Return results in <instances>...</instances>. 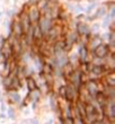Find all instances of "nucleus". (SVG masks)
I'll list each match as a JSON object with an SVG mask.
<instances>
[{
  "label": "nucleus",
  "mask_w": 115,
  "mask_h": 124,
  "mask_svg": "<svg viewBox=\"0 0 115 124\" xmlns=\"http://www.w3.org/2000/svg\"><path fill=\"white\" fill-rule=\"evenodd\" d=\"M84 77H85V75H84V73L80 71V69L76 68L72 71V73L69 76L68 81H69L70 85H72L76 89H79L80 87H81L82 84L85 82V79H84Z\"/></svg>",
  "instance_id": "1"
},
{
  "label": "nucleus",
  "mask_w": 115,
  "mask_h": 124,
  "mask_svg": "<svg viewBox=\"0 0 115 124\" xmlns=\"http://www.w3.org/2000/svg\"><path fill=\"white\" fill-rule=\"evenodd\" d=\"M78 39H79V35L77 34V32L75 30L69 31V32L64 35L63 39H64V47H66L67 52H69V51L72 50L73 46L78 43Z\"/></svg>",
  "instance_id": "2"
},
{
  "label": "nucleus",
  "mask_w": 115,
  "mask_h": 124,
  "mask_svg": "<svg viewBox=\"0 0 115 124\" xmlns=\"http://www.w3.org/2000/svg\"><path fill=\"white\" fill-rule=\"evenodd\" d=\"M54 23H55V19H53V18L46 16V15H41L38 22H37V25H38L42 34L44 35L45 33L49 32V30L54 25Z\"/></svg>",
  "instance_id": "3"
},
{
  "label": "nucleus",
  "mask_w": 115,
  "mask_h": 124,
  "mask_svg": "<svg viewBox=\"0 0 115 124\" xmlns=\"http://www.w3.org/2000/svg\"><path fill=\"white\" fill-rule=\"evenodd\" d=\"M63 99L66 101H68V103L75 104L78 101V89H76L70 84H67L66 90H64V98Z\"/></svg>",
  "instance_id": "4"
},
{
  "label": "nucleus",
  "mask_w": 115,
  "mask_h": 124,
  "mask_svg": "<svg viewBox=\"0 0 115 124\" xmlns=\"http://www.w3.org/2000/svg\"><path fill=\"white\" fill-rule=\"evenodd\" d=\"M109 47L107 43H100L97 47H96L92 52H90V55L92 56H96V58H100V59H105L106 56L109 54ZM92 59V58H90Z\"/></svg>",
  "instance_id": "5"
},
{
  "label": "nucleus",
  "mask_w": 115,
  "mask_h": 124,
  "mask_svg": "<svg viewBox=\"0 0 115 124\" xmlns=\"http://www.w3.org/2000/svg\"><path fill=\"white\" fill-rule=\"evenodd\" d=\"M77 56H78L79 63H85V62H90V52L86 45H80L78 44V50H77Z\"/></svg>",
  "instance_id": "6"
},
{
  "label": "nucleus",
  "mask_w": 115,
  "mask_h": 124,
  "mask_svg": "<svg viewBox=\"0 0 115 124\" xmlns=\"http://www.w3.org/2000/svg\"><path fill=\"white\" fill-rule=\"evenodd\" d=\"M75 31L77 32V34L79 36H88V37H90V35H92L90 26L86 22H76Z\"/></svg>",
  "instance_id": "7"
},
{
  "label": "nucleus",
  "mask_w": 115,
  "mask_h": 124,
  "mask_svg": "<svg viewBox=\"0 0 115 124\" xmlns=\"http://www.w3.org/2000/svg\"><path fill=\"white\" fill-rule=\"evenodd\" d=\"M27 16H28V18H30L31 23L32 24H35L38 22L39 17H41V11H39L38 9H37V7L35 6V5H33V6H28L27 7Z\"/></svg>",
  "instance_id": "8"
},
{
  "label": "nucleus",
  "mask_w": 115,
  "mask_h": 124,
  "mask_svg": "<svg viewBox=\"0 0 115 124\" xmlns=\"http://www.w3.org/2000/svg\"><path fill=\"white\" fill-rule=\"evenodd\" d=\"M0 52H1V55H2V60H10L13 59V49H11V45L8 41H5V42L0 45ZM1 60V61H2Z\"/></svg>",
  "instance_id": "9"
},
{
  "label": "nucleus",
  "mask_w": 115,
  "mask_h": 124,
  "mask_svg": "<svg viewBox=\"0 0 115 124\" xmlns=\"http://www.w3.org/2000/svg\"><path fill=\"white\" fill-rule=\"evenodd\" d=\"M7 98L10 104H20L22 97H20L18 90H7Z\"/></svg>",
  "instance_id": "10"
},
{
  "label": "nucleus",
  "mask_w": 115,
  "mask_h": 124,
  "mask_svg": "<svg viewBox=\"0 0 115 124\" xmlns=\"http://www.w3.org/2000/svg\"><path fill=\"white\" fill-rule=\"evenodd\" d=\"M41 95H42V92H41L38 88H36V89H34V90L28 92V94H27L26 97H27V99H31L32 101L38 103L39 98H41Z\"/></svg>",
  "instance_id": "11"
},
{
  "label": "nucleus",
  "mask_w": 115,
  "mask_h": 124,
  "mask_svg": "<svg viewBox=\"0 0 115 124\" xmlns=\"http://www.w3.org/2000/svg\"><path fill=\"white\" fill-rule=\"evenodd\" d=\"M25 82H26V86H27V89H28V92H31V90H34V89L38 88V85H37L36 79L34 78L33 76L26 77V78H25Z\"/></svg>",
  "instance_id": "12"
},
{
  "label": "nucleus",
  "mask_w": 115,
  "mask_h": 124,
  "mask_svg": "<svg viewBox=\"0 0 115 124\" xmlns=\"http://www.w3.org/2000/svg\"><path fill=\"white\" fill-rule=\"evenodd\" d=\"M97 6H98L97 1H94V2H89V5L86 7L85 10H84V14H86V15H92V14L95 11L96 8H97Z\"/></svg>",
  "instance_id": "13"
},
{
  "label": "nucleus",
  "mask_w": 115,
  "mask_h": 124,
  "mask_svg": "<svg viewBox=\"0 0 115 124\" xmlns=\"http://www.w3.org/2000/svg\"><path fill=\"white\" fill-rule=\"evenodd\" d=\"M50 106H51V109L54 112L58 111V101L55 99V96L54 94H50Z\"/></svg>",
  "instance_id": "14"
},
{
  "label": "nucleus",
  "mask_w": 115,
  "mask_h": 124,
  "mask_svg": "<svg viewBox=\"0 0 115 124\" xmlns=\"http://www.w3.org/2000/svg\"><path fill=\"white\" fill-rule=\"evenodd\" d=\"M7 117H9L10 120H15L16 115H15V111H14L13 107L7 108Z\"/></svg>",
  "instance_id": "15"
},
{
  "label": "nucleus",
  "mask_w": 115,
  "mask_h": 124,
  "mask_svg": "<svg viewBox=\"0 0 115 124\" xmlns=\"http://www.w3.org/2000/svg\"><path fill=\"white\" fill-rule=\"evenodd\" d=\"M6 15L8 19H13V18H15V15H17V11H15L14 9H8L6 11Z\"/></svg>",
  "instance_id": "16"
},
{
  "label": "nucleus",
  "mask_w": 115,
  "mask_h": 124,
  "mask_svg": "<svg viewBox=\"0 0 115 124\" xmlns=\"http://www.w3.org/2000/svg\"><path fill=\"white\" fill-rule=\"evenodd\" d=\"M72 124H86V123L84 118L76 116V117H72Z\"/></svg>",
  "instance_id": "17"
},
{
  "label": "nucleus",
  "mask_w": 115,
  "mask_h": 124,
  "mask_svg": "<svg viewBox=\"0 0 115 124\" xmlns=\"http://www.w3.org/2000/svg\"><path fill=\"white\" fill-rule=\"evenodd\" d=\"M76 19H77V22H85L86 20V14H84V13L78 14L77 17H76Z\"/></svg>",
  "instance_id": "18"
},
{
  "label": "nucleus",
  "mask_w": 115,
  "mask_h": 124,
  "mask_svg": "<svg viewBox=\"0 0 115 124\" xmlns=\"http://www.w3.org/2000/svg\"><path fill=\"white\" fill-rule=\"evenodd\" d=\"M38 0H28V2H27V6H33L35 3L37 2Z\"/></svg>",
  "instance_id": "19"
},
{
  "label": "nucleus",
  "mask_w": 115,
  "mask_h": 124,
  "mask_svg": "<svg viewBox=\"0 0 115 124\" xmlns=\"http://www.w3.org/2000/svg\"><path fill=\"white\" fill-rule=\"evenodd\" d=\"M6 111H7L6 105H5V103H3V101H1V112H2V113H5Z\"/></svg>",
  "instance_id": "20"
},
{
  "label": "nucleus",
  "mask_w": 115,
  "mask_h": 124,
  "mask_svg": "<svg viewBox=\"0 0 115 124\" xmlns=\"http://www.w3.org/2000/svg\"><path fill=\"white\" fill-rule=\"evenodd\" d=\"M31 124H38V120L36 117H34L31 120Z\"/></svg>",
  "instance_id": "21"
},
{
  "label": "nucleus",
  "mask_w": 115,
  "mask_h": 124,
  "mask_svg": "<svg viewBox=\"0 0 115 124\" xmlns=\"http://www.w3.org/2000/svg\"><path fill=\"white\" fill-rule=\"evenodd\" d=\"M0 118H1V120H3V118H6V115L3 114V113H1V114H0Z\"/></svg>",
  "instance_id": "22"
},
{
  "label": "nucleus",
  "mask_w": 115,
  "mask_h": 124,
  "mask_svg": "<svg viewBox=\"0 0 115 124\" xmlns=\"http://www.w3.org/2000/svg\"><path fill=\"white\" fill-rule=\"evenodd\" d=\"M70 1H75V2H80V0H70Z\"/></svg>",
  "instance_id": "23"
},
{
  "label": "nucleus",
  "mask_w": 115,
  "mask_h": 124,
  "mask_svg": "<svg viewBox=\"0 0 115 124\" xmlns=\"http://www.w3.org/2000/svg\"><path fill=\"white\" fill-rule=\"evenodd\" d=\"M87 1H88V3H89V2H94V1H96V0H87Z\"/></svg>",
  "instance_id": "24"
},
{
  "label": "nucleus",
  "mask_w": 115,
  "mask_h": 124,
  "mask_svg": "<svg viewBox=\"0 0 115 124\" xmlns=\"http://www.w3.org/2000/svg\"><path fill=\"white\" fill-rule=\"evenodd\" d=\"M2 60V55H1V52H0V61Z\"/></svg>",
  "instance_id": "25"
}]
</instances>
